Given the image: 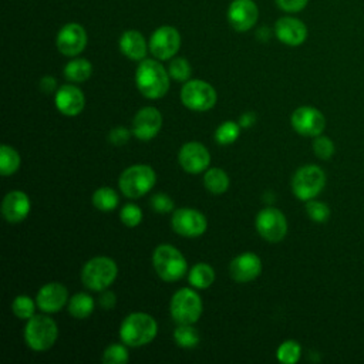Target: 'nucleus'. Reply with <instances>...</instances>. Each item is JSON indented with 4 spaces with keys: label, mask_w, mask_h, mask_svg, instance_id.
Listing matches in <instances>:
<instances>
[{
    "label": "nucleus",
    "mask_w": 364,
    "mask_h": 364,
    "mask_svg": "<svg viewBox=\"0 0 364 364\" xmlns=\"http://www.w3.org/2000/svg\"><path fill=\"white\" fill-rule=\"evenodd\" d=\"M240 134V125L235 121L222 122L215 131V139L220 145H229L237 139Z\"/></svg>",
    "instance_id": "obj_31"
},
{
    "label": "nucleus",
    "mask_w": 364,
    "mask_h": 364,
    "mask_svg": "<svg viewBox=\"0 0 364 364\" xmlns=\"http://www.w3.org/2000/svg\"><path fill=\"white\" fill-rule=\"evenodd\" d=\"M169 310L178 324H193L202 314V300L195 290L183 287L172 296Z\"/></svg>",
    "instance_id": "obj_7"
},
{
    "label": "nucleus",
    "mask_w": 364,
    "mask_h": 364,
    "mask_svg": "<svg viewBox=\"0 0 364 364\" xmlns=\"http://www.w3.org/2000/svg\"><path fill=\"white\" fill-rule=\"evenodd\" d=\"M129 136H131V132L124 128V127H115L109 131L108 134V141L115 145V146H121L124 144H127L129 141Z\"/></svg>",
    "instance_id": "obj_40"
},
{
    "label": "nucleus",
    "mask_w": 364,
    "mask_h": 364,
    "mask_svg": "<svg viewBox=\"0 0 364 364\" xmlns=\"http://www.w3.org/2000/svg\"><path fill=\"white\" fill-rule=\"evenodd\" d=\"M172 229L185 237H198L206 232L208 220L203 213L191 208H179L171 219Z\"/></svg>",
    "instance_id": "obj_11"
},
{
    "label": "nucleus",
    "mask_w": 364,
    "mask_h": 364,
    "mask_svg": "<svg viewBox=\"0 0 364 364\" xmlns=\"http://www.w3.org/2000/svg\"><path fill=\"white\" fill-rule=\"evenodd\" d=\"M168 73L169 75L178 81V82H186L189 81L191 78V74H192V68H191V64L186 58L183 57H176V58H172L171 63H169V67H168Z\"/></svg>",
    "instance_id": "obj_33"
},
{
    "label": "nucleus",
    "mask_w": 364,
    "mask_h": 364,
    "mask_svg": "<svg viewBox=\"0 0 364 364\" xmlns=\"http://www.w3.org/2000/svg\"><path fill=\"white\" fill-rule=\"evenodd\" d=\"M30 212V199L23 191L9 192L1 203L3 218L10 223L21 222Z\"/></svg>",
    "instance_id": "obj_22"
},
{
    "label": "nucleus",
    "mask_w": 364,
    "mask_h": 364,
    "mask_svg": "<svg viewBox=\"0 0 364 364\" xmlns=\"http://www.w3.org/2000/svg\"><path fill=\"white\" fill-rule=\"evenodd\" d=\"M92 74V65L85 58H74L64 67V77L73 82H84Z\"/></svg>",
    "instance_id": "obj_24"
},
{
    "label": "nucleus",
    "mask_w": 364,
    "mask_h": 364,
    "mask_svg": "<svg viewBox=\"0 0 364 364\" xmlns=\"http://www.w3.org/2000/svg\"><path fill=\"white\" fill-rule=\"evenodd\" d=\"M301 354V348L300 344L294 340H287L284 343H282L277 348V360L283 364H294L299 361Z\"/></svg>",
    "instance_id": "obj_32"
},
{
    "label": "nucleus",
    "mask_w": 364,
    "mask_h": 364,
    "mask_svg": "<svg viewBox=\"0 0 364 364\" xmlns=\"http://www.w3.org/2000/svg\"><path fill=\"white\" fill-rule=\"evenodd\" d=\"M291 127L303 136H317L324 131L326 118L313 107H299L291 114Z\"/></svg>",
    "instance_id": "obj_13"
},
{
    "label": "nucleus",
    "mask_w": 364,
    "mask_h": 364,
    "mask_svg": "<svg viewBox=\"0 0 364 364\" xmlns=\"http://www.w3.org/2000/svg\"><path fill=\"white\" fill-rule=\"evenodd\" d=\"M213 280L215 272L206 263H196L189 272V283L196 289H208Z\"/></svg>",
    "instance_id": "obj_27"
},
{
    "label": "nucleus",
    "mask_w": 364,
    "mask_h": 364,
    "mask_svg": "<svg viewBox=\"0 0 364 364\" xmlns=\"http://www.w3.org/2000/svg\"><path fill=\"white\" fill-rule=\"evenodd\" d=\"M152 263L156 274L165 282H176L186 273L185 256L171 245H159L154 250Z\"/></svg>",
    "instance_id": "obj_5"
},
{
    "label": "nucleus",
    "mask_w": 364,
    "mask_h": 364,
    "mask_svg": "<svg viewBox=\"0 0 364 364\" xmlns=\"http://www.w3.org/2000/svg\"><path fill=\"white\" fill-rule=\"evenodd\" d=\"M306 212L309 215V218L314 222L323 223L330 218V209L326 203L318 202V200H309L306 205Z\"/></svg>",
    "instance_id": "obj_38"
},
{
    "label": "nucleus",
    "mask_w": 364,
    "mask_h": 364,
    "mask_svg": "<svg viewBox=\"0 0 364 364\" xmlns=\"http://www.w3.org/2000/svg\"><path fill=\"white\" fill-rule=\"evenodd\" d=\"M178 161L182 169L188 173H200L209 166V151L200 142H186L178 154Z\"/></svg>",
    "instance_id": "obj_17"
},
{
    "label": "nucleus",
    "mask_w": 364,
    "mask_h": 364,
    "mask_svg": "<svg viewBox=\"0 0 364 364\" xmlns=\"http://www.w3.org/2000/svg\"><path fill=\"white\" fill-rule=\"evenodd\" d=\"M169 77V73L159 61L144 58L135 71V84L144 97L156 100L168 92Z\"/></svg>",
    "instance_id": "obj_1"
},
{
    "label": "nucleus",
    "mask_w": 364,
    "mask_h": 364,
    "mask_svg": "<svg viewBox=\"0 0 364 364\" xmlns=\"http://www.w3.org/2000/svg\"><path fill=\"white\" fill-rule=\"evenodd\" d=\"M117 274L118 267L111 257L97 256L84 264L81 270V282L92 291H102L114 283Z\"/></svg>",
    "instance_id": "obj_3"
},
{
    "label": "nucleus",
    "mask_w": 364,
    "mask_h": 364,
    "mask_svg": "<svg viewBox=\"0 0 364 364\" xmlns=\"http://www.w3.org/2000/svg\"><path fill=\"white\" fill-rule=\"evenodd\" d=\"M326 185V175L317 165H304L296 171L291 179V189L300 200L316 198Z\"/></svg>",
    "instance_id": "obj_8"
},
{
    "label": "nucleus",
    "mask_w": 364,
    "mask_h": 364,
    "mask_svg": "<svg viewBox=\"0 0 364 364\" xmlns=\"http://www.w3.org/2000/svg\"><path fill=\"white\" fill-rule=\"evenodd\" d=\"M68 311L75 318H87L94 311V300L87 293H75L68 300Z\"/></svg>",
    "instance_id": "obj_26"
},
{
    "label": "nucleus",
    "mask_w": 364,
    "mask_h": 364,
    "mask_svg": "<svg viewBox=\"0 0 364 364\" xmlns=\"http://www.w3.org/2000/svg\"><path fill=\"white\" fill-rule=\"evenodd\" d=\"M20 166L18 152L9 145L0 146V173L3 176L13 175Z\"/></svg>",
    "instance_id": "obj_28"
},
{
    "label": "nucleus",
    "mask_w": 364,
    "mask_h": 364,
    "mask_svg": "<svg viewBox=\"0 0 364 364\" xmlns=\"http://www.w3.org/2000/svg\"><path fill=\"white\" fill-rule=\"evenodd\" d=\"M98 301H100V306H101L102 309L111 310V309L115 307L117 297H115V294H114L112 291H104V290H102V293H101Z\"/></svg>",
    "instance_id": "obj_42"
},
{
    "label": "nucleus",
    "mask_w": 364,
    "mask_h": 364,
    "mask_svg": "<svg viewBox=\"0 0 364 364\" xmlns=\"http://www.w3.org/2000/svg\"><path fill=\"white\" fill-rule=\"evenodd\" d=\"M68 300V290L64 284L51 282L44 284L36 297L37 307L44 313L60 311Z\"/></svg>",
    "instance_id": "obj_19"
},
{
    "label": "nucleus",
    "mask_w": 364,
    "mask_h": 364,
    "mask_svg": "<svg viewBox=\"0 0 364 364\" xmlns=\"http://www.w3.org/2000/svg\"><path fill=\"white\" fill-rule=\"evenodd\" d=\"M173 338L179 347L192 348L199 343V334L192 324H179L173 333Z\"/></svg>",
    "instance_id": "obj_30"
},
{
    "label": "nucleus",
    "mask_w": 364,
    "mask_h": 364,
    "mask_svg": "<svg viewBox=\"0 0 364 364\" xmlns=\"http://www.w3.org/2000/svg\"><path fill=\"white\" fill-rule=\"evenodd\" d=\"M313 151H314L316 156H318L320 159H330L333 156L336 148H334V144L330 138L320 134V135L314 136Z\"/></svg>",
    "instance_id": "obj_37"
},
{
    "label": "nucleus",
    "mask_w": 364,
    "mask_h": 364,
    "mask_svg": "<svg viewBox=\"0 0 364 364\" xmlns=\"http://www.w3.org/2000/svg\"><path fill=\"white\" fill-rule=\"evenodd\" d=\"M181 47V34L172 26L158 27L149 38V51L158 60L172 58Z\"/></svg>",
    "instance_id": "obj_12"
},
{
    "label": "nucleus",
    "mask_w": 364,
    "mask_h": 364,
    "mask_svg": "<svg viewBox=\"0 0 364 364\" xmlns=\"http://www.w3.org/2000/svg\"><path fill=\"white\" fill-rule=\"evenodd\" d=\"M36 304L34 300L28 296H17L14 300H13V304H11V310L13 313L20 318V320H28L34 316V310H36Z\"/></svg>",
    "instance_id": "obj_34"
},
{
    "label": "nucleus",
    "mask_w": 364,
    "mask_h": 364,
    "mask_svg": "<svg viewBox=\"0 0 364 364\" xmlns=\"http://www.w3.org/2000/svg\"><path fill=\"white\" fill-rule=\"evenodd\" d=\"M309 0H276V4L280 10L286 13H299L307 6Z\"/></svg>",
    "instance_id": "obj_41"
},
{
    "label": "nucleus",
    "mask_w": 364,
    "mask_h": 364,
    "mask_svg": "<svg viewBox=\"0 0 364 364\" xmlns=\"http://www.w3.org/2000/svg\"><path fill=\"white\" fill-rule=\"evenodd\" d=\"M129 355L124 344H111L102 354V363L105 364H124L128 363Z\"/></svg>",
    "instance_id": "obj_35"
},
{
    "label": "nucleus",
    "mask_w": 364,
    "mask_h": 364,
    "mask_svg": "<svg viewBox=\"0 0 364 364\" xmlns=\"http://www.w3.org/2000/svg\"><path fill=\"white\" fill-rule=\"evenodd\" d=\"M162 127V115L155 107L141 108L132 119V134L141 141H149L156 136Z\"/></svg>",
    "instance_id": "obj_16"
},
{
    "label": "nucleus",
    "mask_w": 364,
    "mask_h": 364,
    "mask_svg": "<svg viewBox=\"0 0 364 364\" xmlns=\"http://www.w3.org/2000/svg\"><path fill=\"white\" fill-rule=\"evenodd\" d=\"M58 337L57 323L44 314H34L24 328V340L34 351H46L54 346Z\"/></svg>",
    "instance_id": "obj_4"
},
{
    "label": "nucleus",
    "mask_w": 364,
    "mask_h": 364,
    "mask_svg": "<svg viewBox=\"0 0 364 364\" xmlns=\"http://www.w3.org/2000/svg\"><path fill=\"white\" fill-rule=\"evenodd\" d=\"M57 88V81L54 77L51 75H46L40 80V90L44 92V94H50L53 91H55Z\"/></svg>",
    "instance_id": "obj_43"
},
{
    "label": "nucleus",
    "mask_w": 364,
    "mask_h": 364,
    "mask_svg": "<svg viewBox=\"0 0 364 364\" xmlns=\"http://www.w3.org/2000/svg\"><path fill=\"white\" fill-rule=\"evenodd\" d=\"M158 331L156 321L146 313L128 314L119 327V337L125 346L141 347L151 343Z\"/></svg>",
    "instance_id": "obj_2"
},
{
    "label": "nucleus",
    "mask_w": 364,
    "mask_h": 364,
    "mask_svg": "<svg viewBox=\"0 0 364 364\" xmlns=\"http://www.w3.org/2000/svg\"><path fill=\"white\" fill-rule=\"evenodd\" d=\"M203 185L210 193L220 195L226 192L229 188V176L220 168H210L205 172Z\"/></svg>",
    "instance_id": "obj_25"
},
{
    "label": "nucleus",
    "mask_w": 364,
    "mask_h": 364,
    "mask_svg": "<svg viewBox=\"0 0 364 364\" xmlns=\"http://www.w3.org/2000/svg\"><path fill=\"white\" fill-rule=\"evenodd\" d=\"M218 100L215 88L202 80H189L181 90L182 104L192 111H208Z\"/></svg>",
    "instance_id": "obj_9"
},
{
    "label": "nucleus",
    "mask_w": 364,
    "mask_h": 364,
    "mask_svg": "<svg viewBox=\"0 0 364 364\" xmlns=\"http://www.w3.org/2000/svg\"><path fill=\"white\" fill-rule=\"evenodd\" d=\"M259 17V9L253 0H233L228 9V21L236 31L250 30Z\"/></svg>",
    "instance_id": "obj_15"
},
{
    "label": "nucleus",
    "mask_w": 364,
    "mask_h": 364,
    "mask_svg": "<svg viewBox=\"0 0 364 364\" xmlns=\"http://www.w3.org/2000/svg\"><path fill=\"white\" fill-rule=\"evenodd\" d=\"M156 182V173L149 165H132L127 168L118 181L121 192L127 198H141L148 193Z\"/></svg>",
    "instance_id": "obj_6"
},
{
    "label": "nucleus",
    "mask_w": 364,
    "mask_h": 364,
    "mask_svg": "<svg viewBox=\"0 0 364 364\" xmlns=\"http://www.w3.org/2000/svg\"><path fill=\"white\" fill-rule=\"evenodd\" d=\"M229 272L235 282L247 283L260 274L262 260L257 255L252 252H245L230 262Z\"/></svg>",
    "instance_id": "obj_20"
},
{
    "label": "nucleus",
    "mask_w": 364,
    "mask_h": 364,
    "mask_svg": "<svg viewBox=\"0 0 364 364\" xmlns=\"http://www.w3.org/2000/svg\"><path fill=\"white\" fill-rule=\"evenodd\" d=\"M118 200H119V198H118L117 192L107 186L98 188L92 193V205L102 212H109V210L115 209L118 205Z\"/></svg>",
    "instance_id": "obj_29"
},
{
    "label": "nucleus",
    "mask_w": 364,
    "mask_h": 364,
    "mask_svg": "<svg viewBox=\"0 0 364 364\" xmlns=\"http://www.w3.org/2000/svg\"><path fill=\"white\" fill-rule=\"evenodd\" d=\"M257 233L270 243H277L287 233V220L282 210L276 208H264L256 216Z\"/></svg>",
    "instance_id": "obj_10"
},
{
    "label": "nucleus",
    "mask_w": 364,
    "mask_h": 364,
    "mask_svg": "<svg viewBox=\"0 0 364 364\" xmlns=\"http://www.w3.org/2000/svg\"><path fill=\"white\" fill-rule=\"evenodd\" d=\"M151 206L155 212L166 213V212H171V209L173 208V200L165 193H155L151 198Z\"/></svg>",
    "instance_id": "obj_39"
},
{
    "label": "nucleus",
    "mask_w": 364,
    "mask_h": 364,
    "mask_svg": "<svg viewBox=\"0 0 364 364\" xmlns=\"http://www.w3.org/2000/svg\"><path fill=\"white\" fill-rule=\"evenodd\" d=\"M55 46L58 51L67 57L78 55L87 46V33L84 27L77 23L63 26L57 34Z\"/></svg>",
    "instance_id": "obj_14"
},
{
    "label": "nucleus",
    "mask_w": 364,
    "mask_h": 364,
    "mask_svg": "<svg viewBox=\"0 0 364 364\" xmlns=\"http://www.w3.org/2000/svg\"><path fill=\"white\" fill-rule=\"evenodd\" d=\"M256 122V115L255 112H245L242 114V117L239 118V125L243 128H249L252 125H255Z\"/></svg>",
    "instance_id": "obj_44"
},
{
    "label": "nucleus",
    "mask_w": 364,
    "mask_h": 364,
    "mask_svg": "<svg viewBox=\"0 0 364 364\" xmlns=\"http://www.w3.org/2000/svg\"><path fill=\"white\" fill-rule=\"evenodd\" d=\"M149 44H146L145 37L136 30H127L119 38L121 53L134 61H142L146 55Z\"/></svg>",
    "instance_id": "obj_23"
},
{
    "label": "nucleus",
    "mask_w": 364,
    "mask_h": 364,
    "mask_svg": "<svg viewBox=\"0 0 364 364\" xmlns=\"http://www.w3.org/2000/svg\"><path fill=\"white\" fill-rule=\"evenodd\" d=\"M274 34L280 43L296 47L306 41L307 27L306 24L296 17H280L274 24Z\"/></svg>",
    "instance_id": "obj_18"
},
{
    "label": "nucleus",
    "mask_w": 364,
    "mask_h": 364,
    "mask_svg": "<svg viewBox=\"0 0 364 364\" xmlns=\"http://www.w3.org/2000/svg\"><path fill=\"white\" fill-rule=\"evenodd\" d=\"M55 107L57 109L67 115V117H75L78 115L85 105V98L82 91L71 84L61 85L55 92Z\"/></svg>",
    "instance_id": "obj_21"
},
{
    "label": "nucleus",
    "mask_w": 364,
    "mask_h": 364,
    "mask_svg": "<svg viewBox=\"0 0 364 364\" xmlns=\"http://www.w3.org/2000/svg\"><path fill=\"white\" fill-rule=\"evenodd\" d=\"M119 218H121V222L128 226V228H135L141 223L142 220V210L139 206L134 205V203H127L121 208V212H119Z\"/></svg>",
    "instance_id": "obj_36"
}]
</instances>
